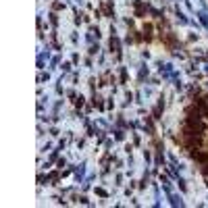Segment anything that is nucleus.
Here are the masks:
<instances>
[{"label": "nucleus", "instance_id": "nucleus-1", "mask_svg": "<svg viewBox=\"0 0 208 208\" xmlns=\"http://www.w3.org/2000/svg\"><path fill=\"white\" fill-rule=\"evenodd\" d=\"M187 115H189V117H187V127H189V129H192V131H198V133H204L206 131V127H204V123H202L200 121V112H198V108H189V111H187Z\"/></svg>", "mask_w": 208, "mask_h": 208}, {"label": "nucleus", "instance_id": "nucleus-2", "mask_svg": "<svg viewBox=\"0 0 208 208\" xmlns=\"http://www.w3.org/2000/svg\"><path fill=\"white\" fill-rule=\"evenodd\" d=\"M192 156L198 162H208V152H192Z\"/></svg>", "mask_w": 208, "mask_h": 208}, {"label": "nucleus", "instance_id": "nucleus-3", "mask_svg": "<svg viewBox=\"0 0 208 208\" xmlns=\"http://www.w3.org/2000/svg\"><path fill=\"white\" fill-rule=\"evenodd\" d=\"M198 106H200V112L208 119V106H206V100H200V102H198Z\"/></svg>", "mask_w": 208, "mask_h": 208}]
</instances>
